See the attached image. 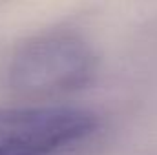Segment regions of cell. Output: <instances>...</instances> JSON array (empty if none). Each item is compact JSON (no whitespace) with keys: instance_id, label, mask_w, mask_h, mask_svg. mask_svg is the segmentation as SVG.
Here are the masks:
<instances>
[{"instance_id":"cell-1","label":"cell","mask_w":157,"mask_h":155,"mask_svg":"<svg viewBox=\"0 0 157 155\" xmlns=\"http://www.w3.org/2000/svg\"><path fill=\"white\" fill-rule=\"evenodd\" d=\"M97 71L91 46L75 33H46L24 42L9 64V84L29 97L77 91Z\"/></svg>"},{"instance_id":"cell-2","label":"cell","mask_w":157,"mask_h":155,"mask_svg":"<svg viewBox=\"0 0 157 155\" xmlns=\"http://www.w3.org/2000/svg\"><path fill=\"white\" fill-rule=\"evenodd\" d=\"M99 126L93 112L75 106L0 110V155H53L90 137Z\"/></svg>"}]
</instances>
